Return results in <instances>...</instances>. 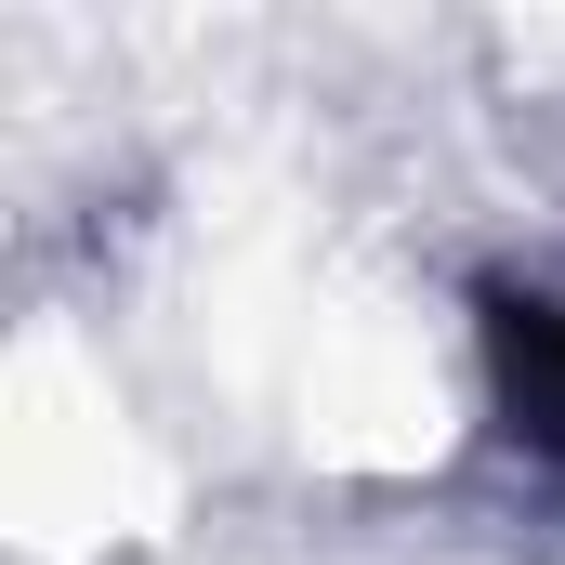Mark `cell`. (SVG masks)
<instances>
[{
  "label": "cell",
  "instance_id": "1",
  "mask_svg": "<svg viewBox=\"0 0 565 565\" xmlns=\"http://www.w3.org/2000/svg\"><path fill=\"white\" fill-rule=\"evenodd\" d=\"M513 408H526V434L565 460V316H526V342H513Z\"/></svg>",
  "mask_w": 565,
  "mask_h": 565
}]
</instances>
